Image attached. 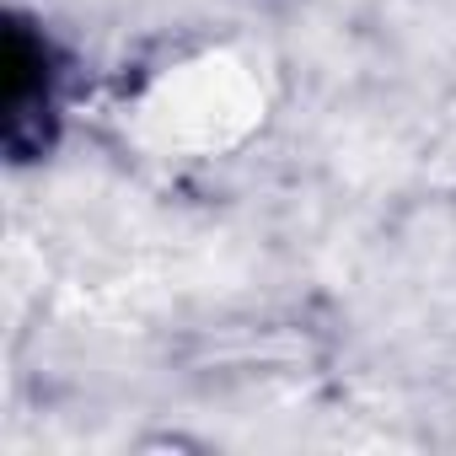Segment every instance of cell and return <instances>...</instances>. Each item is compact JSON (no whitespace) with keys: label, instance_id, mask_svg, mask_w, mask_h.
<instances>
[{"label":"cell","instance_id":"cell-1","mask_svg":"<svg viewBox=\"0 0 456 456\" xmlns=\"http://www.w3.org/2000/svg\"><path fill=\"white\" fill-rule=\"evenodd\" d=\"M0 102H6V145L17 161L38 156L54 134V65L49 38L12 22L6 28V76H0Z\"/></svg>","mask_w":456,"mask_h":456}]
</instances>
